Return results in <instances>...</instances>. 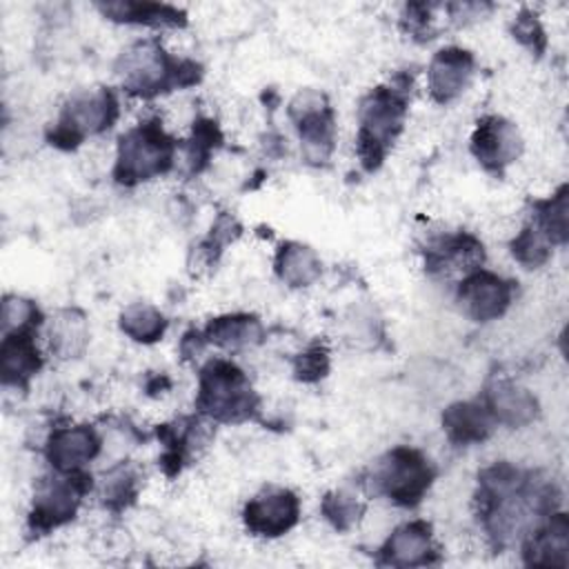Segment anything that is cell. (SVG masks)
<instances>
[{"label": "cell", "instance_id": "cell-1", "mask_svg": "<svg viewBox=\"0 0 569 569\" xmlns=\"http://www.w3.org/2000/svg\"><path fill=\"white\" fill-rule=\"evenodd\" d=\"M116 73L124 91L153 98L173 87L198 82L200 64L193 60H176L158 42L140 40L122 51L116 62Z\"/></svg>", "mask_w": 569, "mask_h": 569}, {"label": "cell", "instance_id": "cell-2", "mask_svg": "<svg viewBox=\"0 0 569 569\" xmlns=\"http://www.w3.org/2000/svg\"><path fill=\"white\" fill-rule=\"evenodd\" d=\"M407 116V87H378L358 111V156L365 169L373 171L385 160L387 151L402 131Z\"/></svg>", "mask_w": 569, "mask_h": 569}, {"label": "cell", "instance_id": "cell-3", "mask_svg": "<svg viewBox=\"0 0 569 569\" xmlns=\"http://www.w3.org/2000/svg\"><path fill=\"white\" fill-rule=\"evenodd\" d=\"M176 142L158 120H144L118 142L113 178L120 184H138L162 176L173 164Z\"/></svg>", "mask_w": 569, "mask_h": 569}, {"label": "cell", "instance_id": "cell-4", "mask_svg": "<svg viewBox=\"0 0 569 569\" xmlns=\"http://www.w3.org/2000/svg\"><path fill=\"white\" fill-rule=\"evenodd\" d=\"M256 393L233 362L211 360L200 371L196 407L218 422H240L256 411Z\"/></svg>", "mask_w": 569, "mask_h": 569}, {"label": "cell", "instance_id": "cell-5", "mask_svg": "<svg viewBox=\"0 0 569 569\" xmlns=\"http://www.w3.org/2000/svg\"><path fill=\"white\" fill-rule=\"evenodd\" d=\"M118 118V100L109 89L82 91L69 98L62 113L49 133L51 144L62 149H73L87 136L100 133L113 124Z\"/></svg>", "mask_w": 569, "mask_h": 569}, {"label": "cell", "instance_id": "cell-6", "mask_svg": "<svg viewBox=\"0 0 569 569\" xmlns=\"http://www.w3.org/2000/svg\"><path fill=\"white\" fill-rule=\"evenodd\" d=\"M433 480L429 460L411 447L391 449L376 467L373 482L380 493L402 507H413L422 500Z\"/></svg>", "mask_w": 569, "mask_h": 569}, {"label": "cell", "instance_id": "cell-7", "mask_svg": "<svg viewBox=\"0 0 569 569\" xmlns=\"http://www.w3.org/2000/svg\"><path fill=\"white\" fill-rule=\"evenodd\" d=\"M89 489L91 478L82 469L69 473L56 471L53 476L42 478L36 487L33 509L29 516L33 531H49L69 522Z\"/></svg>", "mask_w": 569, "mask_h": 569}, {"label": "cell", "instance_id": "cell-8", "mask_svg": "<svg viewBox=\"0 0 569 569\" xmlns=\"http://www.w3.org/2000/svg\"><path fill=\"white\" fill-rule=\"evenodd\" d=\"M289 118L296 122L302 140V153L309 162H325L333 151L336 120L327 96L313 89L296 93L289 104Z\"/></svg>", "mask_w": 569, "mask_h": 569}, {"label": "cell", "instance_id": "cell-9", "mask_svg": "<svg viewBox=\"0 0 569 569\" xmlns=\"http://www.w3.org/2000/svg\"><path fill=\"white\" fill-rule=\"evenodd\" d=\"M511 298L513 282L482 269L469 271L458 287V300L462 305V311L478 322L500 318L511 305Z\"/></svg>", "mask_w": 569, "mask_h": 569}, {"label": "cell", "instance_id": "cell-10", "mask_svg": "<svg viewBox=\"0 0 569 569\" xmlns=\"http://www.w3.org/2000/svg\"><path fill=\"white\" fill-rule=\"evenodd\" d=\"M471 151L485 169L502 173V169L520 156L522 138L516 124L509 120L500 116H485L478 120V127L471 136Z\"/></svg>", "mask_w": 569, "mask_h": 569}, {"label": "cell", "instance_id": "cell-11", "mask_svg": "<svg viewBox=\"0 0 569 569\" xmlns=\"http://www.w3.org/2000/svg\"><path fill=\"white\" fill-rule=\"evenodd\" d=\"M300 516V500L289 489H267L244 507V525L256 536L276 538L287 533Z\"/></svg>", "mask_w": 569, "mask_h": 569}, {"label": "cell", "instance_id": "cell-12", "mask_svg": "<svg viewBox=\"0 0 569 569\" xmlns=\"http://www.w3.org/2000/svg\"><path fill=\"white\" fill-rule=\"evenodd\" d=\"M98 451H100V438L87 425L53 429L44 449L53 471H62V473L82 469V465L93 460Z\"/></svg>", "mask_w": 569, "mask_h": 569}, {"label": "cell", "instance_id": "cell-13", "mask_svg": "<svg viewBox=\"0 0 569 569\" xmlns=\"http://www.w3.org/2000/svg\"><path fill=\"white\" fill-rule=\"evenodd\" d=\"M473 73V56L460 47L440 49L427 69L429 93L436 102L445 104L458 98L469 84Z\"/></svg>", "mask_w": 569, "mask_h": 569}, {"label": "cell", "instance_id": "cell-14", "mask_svg": "<svg viewBox=\"0 0 569 569\" xmlns=\"http://www.w3.org/2000/svg\"><path fill=\"white\" fill-rule=\"evenodd\" d=\"M380 560L391 567H418L436 562L431 525L425 520H413L393 529L380 549Z\"/></svg>", "mask_w": 569, "mask_h": 569}, {"label": "cell", "instance_id": "cell-15", "mask_svg": "<svg viewBox=\"0 0 569 569\" xmlns=\"http://www.w3.org/2000/svg\"><path fill=\"white\" fill-rule=\"evenodd\" d=\"M527 565L567 567L569 562V522L565 513L551 511L545 522L533 527L525 540Z\"/></svg>", "mask_w": 569, "mask_h": 569}, {"label": "cell", "instance_id": "cell-16", "mask_svg": "<svg viewBox=\"0 0 569 569\" xmlns=\"http://www.w3.org/2000/svg\"><path fill=\"white\" fill-rule=\"evenodd\" d=\"M482 405L493 422L507 427H525L538 416V400L533 393L511 380H493L485 391Z\"/></svg>", "mask_w": 569, "mask_h": 569}, {"label": "cell", "instance_id": "cell-17", "mask_svg": "<svg viewBox=\"0 0 569 569\" xmlns=\"http://www.w3.org/2000/svg\"><path fill=\"white\" fill-rule=\"evenodd\" d=\"M42 367V356L33 340V331L2 333L0 371L7 387H24Z\"/></svg>", "mask_w": 569, "mask_h": 569}, {"label": "cell", "instance_id": "cell-18", "mask_svg": "<svg viewBox=\"0 0 569 569\" xmlns=\"http://www.w3.org/2000/svg\"><path fill=\"white\" fill-rule=\"evenodd\" d=\"M442 427L453 445H476L489 438L493 418L482 402H453L442 413Z\"/></svg>", "mask_w": 569, "mask_h": 569}, {"label": "cell", "instance_id": "cell-19", "mask_svg": "<svg viewBox=\"0 0 569 569\" xmlns=\"http://www.w3.org/2000/svg\"><path fill=\"white\" fill-rule=\"evenodd\" d=\"M98 9L102 16L116 22L147 24V27H182L184 24V13L171 4L116 0V2H100Z\"/></svg>", "mask_w": 569, "mask_h": 569}, {"label": "cell", "instance_id": "cell-20", "mask_svg": "<svg viewBox=\"0 0 569 569\" xmlns=\"http://www.w3.org/2000/svg\"><path fill=\"white\" fill-rule=\"evenodd\" d=\"M262 325L256 316L249 313H229V316H220L213 318L202 338L204 342H211L220 349H242V347H251L258 345L262 340Z\"/></svg>", "mask_w": 569, "mask_h": 569}, {"label": "cell", "instance_id": "cell-21", "mask_svg": "<svg viewBox=\"0 0 569 569\" xmlns=\"http://www.w3.org/2000/svg\"><path fill=\"white\" fill-rule=\"evenodd\" d=\"M89 342L87 316L80 309H62L51 318L49 347L58 358H76Z\"/></svg>", "mask_w": 569, "mask_h": 569}, {"label": "cell", "instance_id": "cell-22", "mask_svg": "<svg viewBox=\"0 0 569 569\" xmlns=\"http://www.w3.org/2000/svg\"><path fill=\"white\" fill-rule=\"evenodd\" d=\"M276 273L289 287H309L320 276V260L311 247L284 242L276 253Z\"/></svg>", "mask_w": 569, "mask_h": 569}, {"label": "cell", "instance_id": "cell-23", "mask_svg": "<svg viewBox=\"0 0 569 569\" xmlns=\"http://www.w3.org/2000/svg\"><path fill=\"white\" fill-rule=\"evenodd\" d=\"M482 260V244L467 233L447 236L438 240L433 247H429L427 253V267L431 271H445V269H471Z\"/></svg>", "mask_w": 569, "mask_h": 569}, {"label": "cell", "instance_id": "cell-24", "mask_svg": "<svg viewBox=\"0 0 569 569\" xmlns=\"http://www.w3.org/2000/svg\"><path fill=\"white\" fill-rule=\"evenodd\" d=\"M533 227L549 244H565L569 238V189L562 184L551 198L536 202Z\"/></svg>", "mask_w": 569, "mask_h": 569}, {"label": "cell", "instance_id": "cell-25", "mask_svg": "<svg viewBox=\"0 0 569 569\" xmlns=\"http://www.w3.org/2000/svg\"><path fill=\"white\" fill-rule=\"evenodd\" d=\"M120 329L136 342H156L167 329L164 316L149 302H131L120 313Z\"/></svg>", "mask_w": 569, "mask_h": 569}, {"label": "cell", "instance_id": "cell-26", "mask_svg": "<svg viewBox=\"0 0 569 569\" xmlns=\"http://www.w3.org/2000/svg\"><path fill=\"white\" fill-rule=\"evenodd\" d=\"M138 491V476L129 465L109 469L100 480V498L111 509L127 507Z\"/></svg>", "mask_w": 569, "mask_h": 569}, {"label": "cell", "instance_id": "cell-27", "mask_svg": "<svg viewBox=\"0 0 569 569\" xmlns=\"http://www.w3.org/2000/svg\"><path fill=\"white\" fill-rule=\"evenodd\" d=\"M511 253L520 264H525L527 269H533V267H540L549 260L551 244L533 224H527L511 240Z\"/></svg>", "mask_w": 569, "mask_h": 569}, {"label": "cell", "instance_id": "cell-28", "mask_svg": "<svg viewBox=\"0 0 569 569\" xmlns=\"http://www.w3.org/2000/svg\"><path fill=\"white\" fill-rule=\"evenodd\" d=\"M322 513L325 518L338 529V531H347L351 529L358 518L365 513V505L347 491H333L327 493L322 500Z\"/></svg>", "mask_w": 569, "mask_h": 569}, {"label": "cell", "instance_id": "cell-29", "mask_svg": "<svg viewBox=\"0 0 569 569\" xmlns=\"http://www.w3.org/2000/svg\"><path fill=\"white\" fill-rule=\"evenodd\" d=\"M38 307L22 296H4L2 300V333L33 331L38 325Z\"/></svg>", "mask_w": 569, "mask_h": 569}, {"label": "cell", "instance_id": "cell-30", "mask_svg": "<svg viewBox=\"0 0 569 569\" xmlns=\"http://www.w3.org/2000/svg\"><path fill=\"white\" fill-rule=\"evenodd\" d=\"M329 371V353L322 345H311L293 360V373L302 382H316Z\"/></svg>", "mask_w": 569, "mask_h": 569}, {"label": "cell", "instance_id": "cell-31", "mask_svg": "<svg viewBox=\"0 0 569 569\" xmlns=\"http://www.w3.org/2000/svg\"><path fill=\"white\" fill-rule=\"evenodd\" d=\"M513 38L518 42H522L529 51H533L536 56H540L547 47V38H545V29L540 24V20L531 13V11H520L513 20Z\"/></svg>", "mask_w": 569, "mask_h": 569}, {"label": "cell", "instance_id": "cell-32", "mask_svg": "<svg viewBox=\"0 0 569 569\" xmlns=\"http://www.w3.org/2000/svg\"><path fill=\"white\" fill-rule=\"evenodd\" d=\"M218 140H220V131H218L216 122L198 120V124L193 127L191 144H189V162H191L193 171H198L200 164L209 158V151L218 144Z\"/></svg>", "mask_w": 569, "mask_h": 569}]
</instances>
